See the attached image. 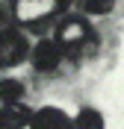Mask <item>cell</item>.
<instances>
[{
  "label": "cell",
  "instance_id": "3957f363",
  "mask_svg": "<svg viewBox=\"0 0 124 129\" xmlns=\"http://www.w3.org/2000/svg\"><path fill=\"white\" fill-rule=\"evenodd\" d=\"M24 59H30V44L18 32V26L0 32V68H15Z\"/></svg>",
  "mask_w": 124,
  "mask_h": 129
},
{
  "label": "cell",
  "instance_id": "6da1fadb",
  "mask_svg": "<svg viewBox=\"0 0 124 129\" xmlns=\"http://www.w3.org/2000/svg\"><path fill=\"white\" fill-rule=\"evenodd\" d=\"M53 38L62 44L68 56H83V53H89L92 50V41H95V32L92 26L83 21V18H65L62 24L56 26V35Z\"/></svg>",
  "mask_w": 124,
  "mask_h": 129
},
{
  "label": "cell",
  "instance_id": "9c48e42d",
  "mask_svg": "<svg viewBox=\"0 0 124 129\" xmlns=\"http://www.w3.org/2000/svg\"><path fill=\"white\" fill-rule=\"evenodd\" d=\"M80 6L89 15H109L112 6H115V0H80Z\"/></svg>",
  "mask_w": 124,
  "mask_h": 129
},
{
  "label": "cell",
  "instance_id": "52a82bcc",
  "mask_svg": "<svg viewBox=\"0 0 124 129\" xmlns=\"http://www.w3.org/2000/svg\"><path fill=\"white\" fill-rule=\"evenodd\" d=\"M74 129H103V114L98 109L86 106V109H80L74 114Z\"/></svg>",
  "mask_w": 124,
  "mask_h": 129
},
{
  "label": "cell",
  "instance_id": "30bf717a",
  "mask_svg": "<svg viewBox=\"0 0 124 129\" xmlns=\"http://www.w3.org/2000/svg\"><path fill=\"white\" fill-rule=\"evenodd\" d=\"M0 129H3V126H0Z\"/></svg>",
  "mask_w": 124,
  "mask_h": 129
},
{
  "label": "cell",
  "instance_id": "7a4b0ae2",
  "mask_svg": "<svg viewBox=\"0 0 124 129\" xmlns=\"http://www.w3.org/2000/svg\"><path fill=\"white\" fill-rule=\"evenodd\" d=\"M68 9V0H15L18 26H36Z\"/></svg>",
  "mask_w": 124,
  "mask_h": 129
},
{
  "label": "cell",
  "instance_id": "277c9868",
  "mask_svg": "<svg viewBox=\"0 0 124 129\" xmlns=\"http://www.w3.org/2000/svg\"><path fill=\"white\" fill-rule=\"evenodd\" d=\"M65 56H68V53L62 50V44H59L56 38H44V41H39V44L30 50V62H33V68L41 71V73L56 71Z\"/></svg>",
  "mask_w": 124,
  "mask_h": 129
},
{
  "label": "cell",
  "instance_id": "5b68a950",
  "mask_svg": "<svg viewBox=\"0 0 124 129\" xmlns=\"http://www.w3.org/2000/svg\"><path fill=\"white\" fill-rule=\"evenodd\" d=\"M27 129H74V117H68L62 109L44 106V109L33 112L30 126H27Z\"/></svg>",
  "mask_w": 124,
  "mask_h": 129
},
{
  "label": "cell",
  "instance_id": "8992f818",
  "mask_svg": "<svg viewBox=\"0 0 124 129\" xmlns=\"http://www.w3.org/2000/svg\"><path fill=\"white\" fill-rule=\"evenodd\" d=\"M30 117H33V112L21 100L0 103V126L3 129H27L30 126Z\"/></svg>",
  "mask_w": 124,
  "mask_h": 129
},
{
  "label": "cell",
  "instance_id": "ba28073f",
  "mask_svg": "<svg viewBox=\"0 0 124 129\" xmlns=\"http://www.w3.org/2000/svg\"><path fill=\"white\" fill-rule=\"evenodd\" d=\"M18 18H15V0H0V32L15 29Z\"/></svg>",
  "mask_w": 124,
  "mask_h": 129
}]
</instances>
